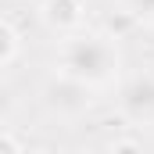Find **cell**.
I'll return each mask as SVG.
<instances>
[{"label": "cell", "mask_w": 154, "mask_h": 154, "mask_svg": "<svg viewBox=\"0 0 154 154\" xmlns=\"http://www.w3.org/2000/svg\"><path fill=\"white\" fill-rule=\"evenodd\" d=\"M108 154H143V147H140L136 140H115V143L108 147Z\"/></svg>", "instance_id": "obj_5"}, {"label": "cell", "mask_w": 154, "mask_h": 154, "mask_svg": "<svg viewBox=\"0 0 154 154\" xmlns=\"http://www.w3.org/2000/svg\"><path fill=\"white\" fill-rule=\"evenodd\" d=\"M0 154H25V147L18 143V136H14L11 129H4V133H0Z\"/></svg>", "instance_id": "obj_4"}, {"label": "cell", "mask_w": 154, "mask_h": 154, "mask_svg": "<svg viewBox=\"0 0 154 154\" xmlns=\"http://www.w3.org/2000/svg\"><path fill=\"white\" fill-rule=\"evenodd\" d=\"M18 50H22V36H18V29L4 18V22H0V65L11 68V65L18 61Z\"/></svg>", "instance_id": "obj_3"}, {"label": "cell", "mask_w": 154, "mask_h": 154, "mask_svg": "<svg viewBox=\"0 0 154 154\" xmlns=\"http://www.w3.org/2000/svg\"><path fill=\"white\" fill-rule=\"evenodd\" d=\"M118 54L108 36H68L61 43V75L75 82H108Z\"/></svg>", "instance_id": "obj_1"}, {"label": "cell", "mask_w": 154, "mask_h": 154, "mask_svg": "<svg viewBox=\"0 0 154 154\" xmlns=\"http://www.w3.org/2000/svg\"><path fill=\"white\" fill-rule=\"evenodd\" d=\"M43 22L57 32H68L82 22V0H43Z\"/></svg>", "instance_id": "obj_2"}]
</instances>
